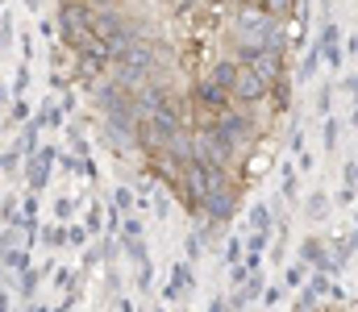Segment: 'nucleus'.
<instances>
[{"label":"nucleus","instance_id":"nucleus-1","mask_svg":"<svg viewBox=\"0 0 358 312\" xmlns=\"http://www.w3.org/2000/svg\"><path fill=\"white\" fill-rule=\"evenodd\" d=\"M321 46H325V59H329V63H342V46H338V25H334V21L325 25V34H321Z\"/></svg>","mask_w":358,"mask_h":312},{"label":"nucleus","instance_id":"nucleus-2","mask_svg":"<svg viewBox=\"0 0 358 312\" xmlns=\"http://www.w3.org/2000/svg\"><path fill=\"white\" fill-rule=\"evenodd\" d=\"M283 192L296 196V171H292V167H283Z\"/></svg>","mask_w":358,"mask_h":312},{"label":"nucleus","instance_id":"nucleus-3","mask_svg":"<svg viewBox=\"0 0 358 312\" xmlns=\"http://www.w3.org/2000/svg\"><path fill=\"white\" fill-rule=\"evenodd\" d=\"M308 288H313L317 296H329V279H325V275H313V283H308Z\"/></svg>","mask_w":358,"mask_h":312},{"label":"nucleus","instance_id":"nucleus-4","mask_svg":"<svg viewBox=\"0 0 358 312\" xmlns=\"http://www.w3.org/2000/svg\"><path fill=\"white\" fill-rule=\"evenodd\" d=\"M346 184L358 192V163H346Z\"/></svg>","mask_w":358,"mask_h":312},{"label":"nucleus","instance_id":"nucleus-5","mask_svg":"<svg viewBox=\"0 0 358 312\" xmlns=\"http://www.w3.org/2000/svg\"><path fill=\"white\" fill-rule=\"evenodd\" d=\"M325 146H338V125H334V121L325 125Z\"/></svg>","mask_w":358,"mask_h":312},{"label":"nucleus","instance_id":"nucleus-6","mask_svg":"<svg viewBox=\"0 0 358 312\" xmlns=\"http://www.w3.org/2000/svg\"><path fill=\"white\" fill-rule=\"evenodd\" d=\"M250 216H255V225H267V208H263V205H255V212H250Z\"/></svg>","mask_w":358,"mask_h":312},{"label":"nucleus","instance_id":"nucleus-7","mask_svg":"<svg viewBox=\"0 0 358 312\" xmlns=\"http://www.w3.org/2000/svg\"><path fill=\"white\" fill-rule=\"evenodd\" d=\"M355 125H358V88H355Z\"/></svg>","mask_w":358,"mask_h":312},{"label":"nucleus","instance_id":"nucleus-8","mask_svg":"<svg viewBox=\"0 0 358 312\" xmlns=\"http://www.w3.org/2000/svg\"><path fill=\"white\" fill-rule=\"evenodd\" d=\"M355 237H358V212H355Z\"/></svg>","mask_w":358,"mask_h":312}]
</instances>
